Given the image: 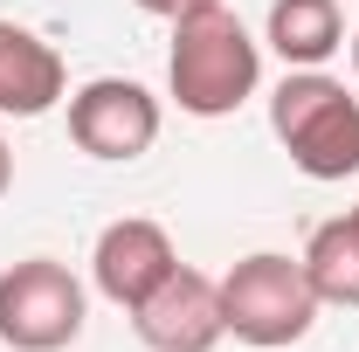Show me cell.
Here are the masks:
<instances>
[{
    "instance_id": "obj_1",
    "label": "cell",
    "mask_w": 359,
    "mask_h": 352,
    "mask_svg": "<svg viewBox=\"0 0 359 352\" xmlns=\"http://www.w3.org/2000/svg\"><path fill=\"white\" fill-rule=\"evenodd\" d=\"M166 83L187 118H235L256 83H263V42L242 28V14L215 0L173 21V55H166Z\"/></svg>"
},
{
    "instance_id": "obj_2",
    "label": "cell",
    "mask_w": 359,
    "mask_h": 352,
    "mask_svg": "<svg viewBox=\"0 0 359 352\" xmlns=\"http://www.w3.org/2000/svg\"><path fill=\"white\" fill-rule=\"evenodd\" d=\"M269 132L304 180L359 173V97L325 69H290L269 97Z\"/></svg>"
},
{
    "instance_id": "obj_3",
    "label": "cell",
    "mask_w": 359,
    "mask_h": 352,
    "mask_svg": "<svg viewBox=\"0 0 359 352\" xmlns=\"http://www.w3.org/2000/svg\"><path fill=\"white\" fill-rule=\"evenodd\" d=\"M318 290L297 256H276V249H256L222 276V325L228 339L256 352H276V346H297L304 332L318 325Z\"/></svg>"
},
{
    "instance_id": "obj_4",
    "label": "cell",
    "mask_w": 359,
    "mask_h": 352,
    "mask_svg": "<svg viewBox=\"0 0 359 352\" xmlns=\"http://www.w3.org/2000/svg\"><path fill=\"white\" fill-rule=\"evenodd\" d=\"M90 297L76 269L55 256H21L0 269V346L14 352H62L83 339Z\"/></svg>"
},
{
    "instance_id": "obj_5",
    "label": "cell",
    "mask_w": 359,
    "mask_h": 352,
    "mask_svg": "<svg viewBox=\"0 0 359 352\" xmlns=\"http://www.w3.org/2000/svg\"><path fill=\"white\" fill-rule=\"evenodd\" d=\"M159 125H166L159 97L145 83H132V76H90V83L69 97V138H76V152L111 159V166L152 152V145H159Z\"/></svg>"
},
{
    "instance_id": "obj_6",
    "label": "cell",
    "mask_w": 359,
    "mask_h": 352,
    "mask_svg": "<svg viewBox=\"0 0 359 352\" xmlns=\"http://www.w3.org/2000/svg\"><path fill=\"white\" fill-rule=\"evenodd\" d=\"M132 332L152 352H215L228 339V325H222V283L180 263L173 276L132 311Z\"/></svg>"
},
{
    "instance_id": "obj_7",
    "label": "cell",
    "mask_w": 359,
    "mask_h": 352,
    "mask_svg": "<svg viewBox=\"0 0 359 352\" xmlns=\"http://www.w3.org/2000/svg\"><path fill=\"white\" fill-rule=\"evenodd\" d=\"M173 269H180L173 235H166L159 221H145V215L111 221V228L97 235V249H90V276H97V290H104L118 311H138Z\"/></svg>"
},
{
    "instance_id": "obj_8",
    "label": "cell",
    "mask_w": 359,
    "mask_h": 352,
    "mask_svg": "<svg viewBox=\"0 0 359 352\" xmlns=\"http://www.w3.org/2000/svg\"><path fill=\"white\" fill-rule=\"evenodd\" d=\"M69 97V69L62 55L21 28V21H0V118H42Z\"/></svg>"
},
{
    "instance_id": "obj_9",
    "label": "cell",
    "mask_w": 359,
    "mask_h": 352,
    "mask_svg": "<svg viewBox=\"0 0 359 352\" xmlns=\"http://www.w3.org/2000/svg\"><path fill=\"white\" fill-rule=\"evenodd\" d=\"M290 69H325L346 48V14L339 0H276L269 7V35H263Z\"/></svg>"
},
{
    "instance_id": "obj_10",
    "label": "cell",
    "mask_w": 359,
    "mask_h": 352,
    "mask_svg": "<svg viewBox=\"0 0 359 352\" xmlns=\"http://www.w3.org/2000/svg\"><path fill=\"white\" fill-rule=\"evenodd\" d=\"M304 276H311L318 304H339V311H359V215H339V221H318L311 242H304Z\"/></svg>"
},
{
    "instance_id": "obj_11",
    "label": "cell",
    "mask_w": 359,
    "mask_h": 352,
    "mask_svg": "<svg viewBox=\"0 0 359 352\" xmlns=\"http://www.w3.org/2000/svg\"><path fill=\"white\" fill-rule=\"evenodd\" d=\"M145 14H159V21H180V14H194V7H215V0H138Z\"/></svg>"
},
{
    "instance_id": "obj_12",
    "label": "cell",
    "mask_w": 359,
    "mask_h": 352,
    "mask_svg": "<svg viewBox=\"0 0 359 352\" xmlns=\"http://www.w3.org/2000/svg\"><path fill=\"white\" fill-rule=\"evenodd\" d=\"M14 187V152H7V138H0V194Z\"/></svg>"
},
{
    "instance_id": "obj_13",
    "label": "cell",
    "mask_w": 359,
    "mask_h": 352,
    "mask_svg": "<svg viewBox=\"0 0 359 352\" xmlns=\"http://www.w3.org/2000/svg\"><path fill=\"white\" fill-rule=\"evenodd\" d=\"M353 76H359V35H353Z\"/></svg>"
},
{
    "instance_id": "obj_14",
    "label": "cell",
    "mask_w": 359,
    "mask_h": 352,
    "mask_svg": "<svg viewBox=\"0 0 359 352\" xmlns=\"http://www.w3.org/2000/svg\"><path fill=\"white\" fill-rule=\"evenodd\" d=\"M353 215H359V208H353Z\"/></svg>"
}]
</instances>
